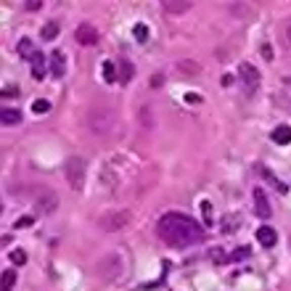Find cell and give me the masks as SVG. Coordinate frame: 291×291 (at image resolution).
Segmentation results:
<instances>
[{"mask_svg": "<svg viewBox=\"0 0 291 291\" xmlns=\"http://www.w3.org/2000/svg\"><path fill=\"white\" fill-rule=\"evenodd\" d=\"M156 236L172 249H183L191 243L201 241V228L193 217L183 215V212H167L161 215V220L156 223Z\"/></svg>", "mask_w": 291, "mask_h": 291, "instance_id": "6da1fadb", "label": "cell"}, {"mask_svg": "<svg viewBox=\"0 0 291 291\" xmlns=\"http://www.w3.org/2000/svg\"><path fill=\"white\" fill-rule=\"evenodd\" d=\"M64 175H66V183L72 191H82L85 185V175H88V164L82 156H69L66 164H64Z\"/></svg>", "mask_w": 291, "mask_h": 291, "instance_id": "7a4b0ae2", "label": "cell"}, {"mask_svg": "<svg viewBox=\"0 0 291 291\" xmlns=\"http://www.w3.org/2000/svg\"><path fill=\"white\" fill-rule=\"evenodd\" d=\"M130 212L127 209H119V212H109V215H101V220H98V225L106 230V233H114V230H122V228H127L130 225Z\"/></svg>", "mask_w": 291, "mask_h": 291, "instance_id": "3957f363", "label": "cell"}, {"mask_svg": "<svg viewBox=\"0 0 291 291\" xmlns=\"http://www.w3.org/2000/svg\"><path fill=\"white\" fill-rule=\"evenodd\" d=\"M238 77H241V82H243V90L249 93H257V88H260V72H257V66H252V64H246L243 61L241 66H238Z\"/></svg>", "mask_w": 291, "mask_h": 291, "instance_id": "277c9868", "label": "cell"}, {"mask_svg": "<svg viewBox=\"0 0 291 291\" xmlns=\"http://www.w3.org/2000/svg\"><path fill=\"white\" fill-rule=\"evenodd\" d=\"M111 122H114V116H111V111H103V109H96V111H90L88 114V124L96 130L98 135H103V133H109V127H111Z\"/></svg>", "mask_w": 291, "mask_h": 291, "instance_id": "5b68a950", "label": "cell"}, {"mask_svg": "<svg viewBox=\"0 0 291 291\" xmlns=\"http://www.w3.org/2000/svg\"><path fill=\"white\" fill-rule=\"evenodd\" d=\"M48 72L56 79H61L66 74V56H64V51H51V56H48Z\"/></svg>", "mask_w": 291, "mask_h": 291, "instance_id": "8992f818", "label": "cell"}, {"mask_svg": "<svg viewBox=\"0 0 291 291\" xmlns=\"http://www.w3.org/2000/svg\"><path fill=\"white\" fill-rule=\"evenodd\" d=\"M74 37H77L79 45H96L98 43V29L93 24H79L74 29Z\"/></svg>", "mask_w": 291, "mask_h": 291, "instance_id": "52a82bcc", "label": "cell"}, {"mask_svg": "<svg viewBox=\"0 0 291 291\" xmlns=\"http://www.w3.org/2000/svg\"><path fill=\"white\" fill-rule=\"evenodd\" d=\"M254 212H257L262 220L270 217V204H267V196L262 193V188H254Z\"/></svg>", "mask_w": 291, "mask_h": 291, "instance_id": "ba28073f", "label": "cell"}, {"mask_svg": "<svg viewBox=\"0 0 291 291\" xmlns=\"http://www.w3.org/2000/svg\"><path fill=\"white\" fill-rule=\"evenodd\" d=\"M56 204H58V196H56L53 191H45V193L40 196V199H37V209H40L43 215L53 212V209H56Z\"/></svg>", "mask_w": 291, "mask_h": 291, "instance_id": "9c48e42d", "label": "cell"}, {"mask_svg": "<svg viewBox=\"0 0 291 291\" xmlns=\"http://www.w3.org/2000/svg\"><path fill=\"white\" fill-rule=\"evenodd\" d=\"M257 241L262 243V246H267V249H270V246H275V241H278V233H275L270 225H262V228L257 230Z\"/></svg>", "mask_w": 291, "mask_h": 291, "instance_id": "30bf717a", "label": "cell"}, {"mask_svg": "<svg viewBox=\"0 0 291 291\" xmlns=\"http://www.w3.org/2000/svg\"><path fill=\"white\" fill-rule=\"evenodd\" d=\"M45 72H48V66H45V56L37 51V53L32 56V77H34V79H43Z\"/></svg>", "mask_w": 291, "mask_h": 291, "instance_id": "8fae6325", "label": "cell"}, {"mask_svg": "<svg viewBox=\"0 0 291 291\" xmlns=\"http://www.w3.org/2000/svg\"><path fill=\"white\" fill-rule=\"evenodd\" d=\"M270 138H273V143H278V146L291 143V127H288V124H278Z\"/></svg>", "mask_w": 291, "mask_h": 291, "instance_id": "7c38bea8", "label": "cell"}, {"mask_svg": "<svg viewBox=\"0 0 291 291\" xmlns=\"http://www.w3.org/2000/svg\"><path fill=\"white\" fill-rule=\"evenodd\" d=\"M161 8H164L167 14H183V11L191 8V3H188V0H178V3H175V0H164Z\"/></svg>", "mask_w": 291, "mask_h": 291, "instance_id": "4fadbf2b", "label": "cell"}, {"mask_svg": "<svg viewBox=\"0 0 291 291\" xmlns=\"http://www.w3.org/2000/svg\"><path fill=\"white\" fill-rule=\"evenodd\" d=\"M0 114H3V116H0V119H3V124H19V122H21V111H19V109H3Z\"/></svg>", "mask_w": 291, "mask_h": 291, "instance_id": "5bb4252c", "label": "cell"}, {"mask_svg": "<svg viewBox=\"0 0 291 291\" xmlns=\"http://www.w3.org/2000/svg\"><path fill=\"white\" fill-rule=\"evenodd\" d=\"M34 53H37V51H34L32 40H29V37H21V40H19V56H21V58H32Z\"/></svg>", "mask_w": 291, "mask_h": 291, "instance_id": "9a60e30c", "label": "cell"}, {"mask_svg": "<svg viewBox=\"0 0 291 291\" xmlns=\"http://www.w3.org/2000/svg\"><path fill=\"white\" fill-rule=\"evenodd\" d=\"M119 69H122V72H119V79H122V82H130V77H133V64L127 61V58H122V61H119Z\"/></svg>", "mask_w": 291, "mask_h": 291, "instance_id": "2e32d148", "label": "cell"}, {"mask_svg": "<svg viewBox=\"0 0 291 291\" xmlns=\"http://www.w3.org/2000/svg\"><path fill=\"white\" fill-rule=\"evenodd\" d=\"M209 260H212L215 265H225L230 257H228V254H225L223 249H217V246H215V249H209Z\"/></svg>", "mask_w": 291, "mask_h": 291, "instance_id": "e0dca14e", "label": "cell"}, {"mask_svg": "<svg viewBox=\"0 0 291 291\" xmlns=\"http://www.w3.org/2000/svg\"><path fill=\"white\" fill-rule=\"evenodd\" d=\"M103 79H106V82L119 79V74H116V66H114L111 61H103Z\"/></svg>", "mask_w": 291, "mask_h": 291, "instance_id": "ac0fdd59", "label": "cell"}, {"mask_svg": "<svg viewBox=\"0 0 291 291\" xmlns=\"http://www.w3.org/2000/svg\"><path fill=\"white\" fill-rule=\"evenodd\" d=\"M53 37H58V24L56 21H48V24L43 27V40H53Z\"/></svg>", "mask_w": 291, "mask_h": 291, "instance_id": "d6986e66", "label": "cell"}, {"mask_svg": "<svg viewBox=\"0 0 291 291\" xmlns=\"http://www.w3.org/2000/svg\"><path fill=\"white\" fill-rule=\"evenodd\" d=\"M14 283H16V273L14 270H6L3 273V291H14Z\"/></svg>", "mask_w": 291, "mask_h": 291, "instance_id": "ffe728a7", "label": "cell"}, {"mask_svg": "<svg viewBox=\"0 0 291 291\" xmlns=\"http://www.w3.org/2000/svg\"><path fill=\"white\" fill-rule=\"evenodd\" d=\"M32 111H34V114H45V111H51V101L37 98V101L32 103Z\"/></svg>", "mask_w": 291, "mask_h": 291, "instance_id": "44dd1931", "label": "cell"}, {"mask_svg": "<svg viewBox=\"0 0 291 291\" xmlns=\"http://www.w3.org/2000/svg\"><path fill=\"white\" fill-rule=\"evenodd\" d=\"M133 34H135L138 43H146V40H148V27H146V24H135Z\"/></svg>", "mask_w": 291, "mask_h": 291, "instance_id": "7402d4cb", "label": "cell"}, {"mask_svg": "<svg viewBox=\"0 0 291 291\" xmlns=\"http://www.w3.org/2000/svg\"><path fill=\"white\" fill-rule=\"evenodd\" d=\"M11 262H16V265H24V262H27V254L21 252V249H14V252H11Z\"/></svg>", "mask_w": 291, "mask_h": 291, "instance_id": "603a6c76", "label": "cell"}, {"mask_svg": "<svg viewBox=\"0 0 291 291\" xmlns=\"http://www.w3.org/2000/svg\"><path fill=\"white\" fill-rule=\"evenodd\" d=\"M262 175H265V178H267V180H270V183L275 185V188H278V191H286V185H281V183H278V180L273 178V172H270V170H267V167H262Z\"/></svg>", "mask_w": 291, "mask_h": 291, "instance_id": "cb8c5ba5", "label": "cell"}, {"mask_svg": "<svg viewBox=\"0 0 291 291\" xmlns=\"http://www.w3.org/2000/svg\"><path fill=\"white\" fill-rule=\"evenodd\" d=\"M32 223H34V217H32V215H24V217L16 220V228H29Z\"/></svg>", "mask_w": 291, "mask_h": 291, "instance_id": "d4e9b609", "label": "cell"}, {"mask_svg": "<svg viewBox=\"0 0 291 291\" xmlns=\"http://www.w3.org/2000/svg\"><path fill=\"white\" fill-rule=\"evenodd\" d=\"M246 254H249V249H238V252H236V254H233V257H230V260H233V262H238L241 257H246Z\"/></svg>", "mask_w": 291, "mask_h": 291, "instance_id": "484cf974", "label": "cell"}, {"mask_svg": "<svg viewBox=\"0 0 291 291\" xmlns=\"http://www.w3.org/2000/svg\"><path fill=\"white\" fill-rule=\"evenodd\" d=\"M40 8H43L40 0H32V3H27V11H40Z\"/></svg>", "mask_w": 291, "mask_h": 291, "instance_id": "4316f807", "label": "cell"}, {"mask_svg": "<svg viewBox=\"0 0 291 291\" xmlns=\"http://www.w3.org/2000/svg\"><path fill=\"white\" fill-rule=\"evenodd\" d=\"M3 96H19V93H16V85H11V88L6 85V88H3Z\"/></svg>", "mask_w": 291, "mask_h": 291, "instance_id": "83f0119b", "label": "cell"}, {"mask_svg": "<svg viewBox=\"0 0 291 291\" xmlns=\"http://www.w3.org/2000/svg\"><path fill=\"white\" fill-rule=\"evenodd\" d=\"M185 101H188V103H196V101H199V96H196V93H188V96H185Z\"/></svg>", "mask_w": 291, "mask_h": 291, "instance_id": "f1b7e54d", "label": "cell"}, {"mask_svg": "<svg viewBox=\"0 0 291 291\" xmlns=\"http://www.w3.org/2000/svg\"><path fill=\"white\" fill-rule=\"evenodd\" d=\"M288 43H291V27H288Z\"/></svg>", "mask_w": 291, "mask_h": 291, "instance_id": "f546056e", "label": "cell"}]
</instances>
